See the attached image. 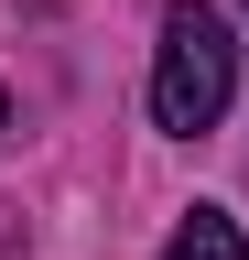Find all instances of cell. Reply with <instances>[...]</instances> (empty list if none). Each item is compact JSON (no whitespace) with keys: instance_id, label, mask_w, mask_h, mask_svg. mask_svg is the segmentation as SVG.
Returning a JSON list of instances; mask_svg holds the SVG:
<instances>
[{"instance_id":"7a4b0ae2","label":"cell","mask_w":249,"mask_h":260,"mask_svg":"<svg viewBox=\"0 0 249 260\" xmlns=\"http://www.w3.org/2000/svg\"><path fill=\"white\" fill-rule=\"evenodd\" d=\"M163 260H249V239H238V217H217V206H195L163 239Z\"/></svg>"},{"instance_id":"3957f363","label":"cell","mask_w":249,"mask_h":260,"mask_svg":"<svg viewBox=\"0 0 249 260\" xmlns=\"http://www.w3.org/2000/svg\"><path fill=\"white\" fill-rule=\"evenodd\" d=\"M0 119H11V98H0Z\"/></svg>"},{"instance_id":"6da1fadb","label":"cell","mask_w":249,"mask_h":260,"mask_svg":"<svg viewBox=\"0 0 249 260\" xmlns=\"http://www.w3.org/2000/svg\"><path fill=\"white\" fill-rule=\"evenodd\" d=\"M228 87H238V44H228V22H217L206 0H173V11H163V44H152V119L195 141V130H217Z\"/></svg>"}]
</instances>
